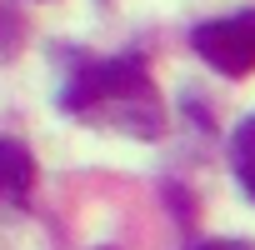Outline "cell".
Here are the masks:
<instances>
[{"label": "cell", "instance_id": "cell-1", "mask_svg": "<svg viewBox=\"0 0 255 250\" xmlns=\"http://www.w3.org/2000/svg\"><path fill=\"white\" fill-rule=\"evenodd\" d=\"M60 105L70 115H105L110 125H120L130 135H160L165 130V110H160V95H155L140 55L85 60L65 80Z\"/></svg>", "mask_w": 255, "mask_h": 250}, {"label": "cell", "instance_id": "cell-2", "mask_svg": "<svg viewBox=\"0 0 255 250\" xmlns=\"http://www.w3.org/2000/svg\"><path fill=\"white\" fill-rule=\"evenodd\" d=\"M190 45H195V55L210 70H220V75H250L255 70V10L195 25Z\"/></svg>", "mask_w": 255, "mask_h": 250}, {"label": "cell", "instance_id": "cell-3", "mask_svg": "<svg viewBox=\"0 0 255 250\" xmlns=\"http://www.w3.org/2000/svg\"><path fill=\"white\" fill-rule=\"evenodd\" d=\"M30 185H35V155L20 140H0V200L25 205Z\"/></svg>", "mask_w": 255, "mask_h": 250}, {"label": "cell", "instance_id": "cell-4", "mask_svg": "<svg viewBox=\"0 0 255 250\" xmlns=\"http://www.w3.org/2000/svg\"><path fill=\"white\" fill-rule=\"evenodd\" d=\"M230 165H235V180L245 185V195L255 200V115H245L230 135Z\"/></svg>", "mask_w": 255, "mask_h": 250}, {"label": "cell", "instance_id": "cell-5", "mask_svg": "<svg viewBox=\"0 0 255 250\" xmlns=\"http://www.w3.org/2000/svg\"><path fill=\"white\" fill-rule=\"evenodd\" d=\"M200 250H255L250 240H205Z\"/></svg>", "mask_w": 255, "mask_h": 250}]
</instances>
